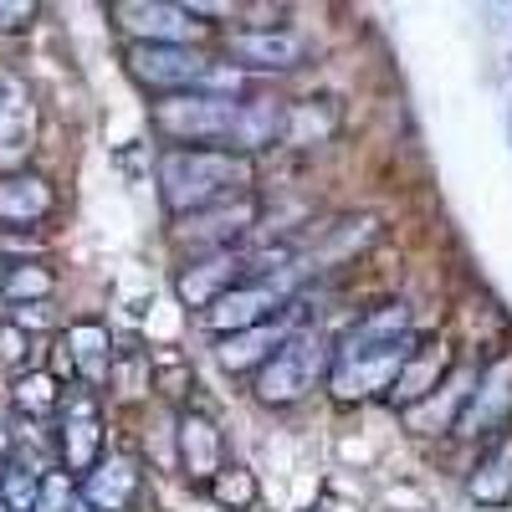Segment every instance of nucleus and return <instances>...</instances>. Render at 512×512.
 <instances>
[{
    "mask_svg": "<svg viewBox=\"0 0 512 512\" xmlns=\"http://www.w3.org/2000/svg\"><path fill=\"white\" fill-rule=\"evenodd\" d=\"M400 338H410V308L400 303H379L369 313H359L349 323V333L338 338L333 354H364V349H384V344H400Z\"/></svg>",
    "mask_w": 512,
    "mask_h": 512,
    "instance_id": "dca6fc26",
    "label": "nucleus"
},
{
    "mask_svg": "<svg viewBox=\"0 0 512 512\" xmlns=\"http://www.w3.org/2000/svg\"><path fill=\"white\" fill-rule=\"evenodd\" d=\"M62 349H67L72 369L82 374V384H88V390H93V384H108V369H113V333H108V323H98V318L67 323Z\"/></svg>",
    "mask_w": 512,
    "mask_h": 512,
    "instance_id": "ddd939ff",
    "label": "nucleus"
},
{
    "mask_svg": "<svg viewBox=\"0 0 512 512\" xmlns=\"http://www.w3.org/2000/svg\"><path fill=\"white\" fill-rule=\"evenodd\" d=\"M175 425H180V431H175V446H180V466H185V477H190L195 487H210V482H216V472L226 466L221 425L210 420L205 410H185Z\"/></svg>",
    "mask_w": 512,
    "mask_h": 512,
    "instance_id": "1a4fd4ad",
    "label": "nucleus"
},
{
    "mask_svg": "<svg viewBox=\"0 0 512 512\" xmlns=\"http://www.w3.org/2000/svg\"><path fill=\"white\" fill-rule=\"evenodd\" d=\"M52 185L31 175V169H21V175H0V226H36L52 216Z\"/></svg>",
    "mask_w": 512,
    "mask_h": 512,
    "instance_id": "f3484780",
    "label": "nucleus"
},
{
    "mask_svg": "<svg viewBox=\"0 0 512 512\" xmlns=\"http://www.w3.org/2000/svg\"><path fill=\"white\" fill-rule=\"evenodd\" d=\"M108 384H113V390H118L123 400H139V395H149V354H139V349H123V354H113Z\"/></svg>",
    "mask_w": 512,
    "mask_h": 512,
    "instance_id": "4be33fe9",
    "label": "nucleus"
},
{
    "mask_svg": "<svg viewBox=\"0 0 512 512\" xmlns=\"http://www.w3.org/2000/svg\"><path fill=\"white\" fill-rule=\"evenodd\" d=\"M52 287H57V277H52L47 262H11L6 267V292L0 297H6L11 308H21V303H47Z\"/></svg>",
    "mask_w": 512,
    "mask_h": 512,
    "instance_id": "6ab92c4d",
    "label": "nucleus"
},
{
    "mask_svg": "<svg viewBox=\"0 0 512 512\" xmlns=\"http://www.w3.org/2000/svg\"><path fill=\"white\" fill-rule=\"evenodd\" d=\"M62 431H57V456H62V472L67 477H88L93 466L103 461V420H98V395L88 384H77V390H62Z\"/></svg>",
    "mask_w": 512,
    "mask_h": 512,
    "instance_id": "39448f33",
    "label": "nucleus"
},
{
    "mask_svg": "<svg viewBox=\"0 0 512 512\" xmlns=\"http://www.w3.org/2000/svg\"><path fill=\"white\" fill-rule=\"evenodd\" d=\"M303 512H328V507H323V502H313V507H303Z\"/></svg>",
    "mask_w": 512,
    "mask_h": 512,
    "instance_id": "c756f323",
    "label": "nucleus"
},
{
    "mask_svg": "<svg viewBox=\"0 0 512 512\" xmlns=\"http://www.w3.org/2000/svg\"><path fill=\"white\" fill-rule=\"evenodd\" d=\"M6 267H11V262H6V256H0V292H6Z\"/></svg>",
    "mask_w": 512,
    "mask_h": 512,
    "instance_id": "cd10ccee",
    "label": "nucleus"
},
{
    "mask_svg": "<svg viewBox=\"0 0 512 512\" xmlns=\"http://www.w3.org/2000/svg\"><path fill=\"white\" fill-rule=\"evenodd\" d=\"M11 405H16L26 420H47V415H57V405H62V379H57L52 369H31V374H21V379L11 384Z\"/></svg>",
    "mask_w": 512,
    "mask_h": 512,
    "instance_id": "a211bd4d",
    "label": "nucleus"
},
{
    "mask_svg": "<svg viewBox=\"0 0 512 512\" xmlns=\"http://www.w3.org/2000/svg\"><path fill=\"white\" fill-rule=\"evenodd\" d=\"M328 364H333V349H328V338L318 333V328H292L287 338H282V349L251 374V390H256V400L262 405H297L318 379H328Z\"/></svg>",
    "mask_w": 512,
    "mask_h": 512,
    "instance_id": "f03ea898",
    "label": "nucleus"
},
{
    "mask_svg": "<svg viewBox=\"0 0 512 512\" xmlns=\"http://www.w3.org/2000/svg\"><path fill=\"white\" fill-rule=\"evenodd\" d=\"M113 21L128 31V41H149V47H190L205 31L190 6H164V0H118Z\"/></svg>",
    "mask_w": 512,
    "mask_h": 512,
    "instance_id": "6e6552de",
    "label": "nucleus"
},
{
    "mask_svg": "<svg viewBox=\"0 0 512 512\" xmlns=\"http://www.w3.org/2000/svg\"><path fill=\"white\" fill-rule=\"evenodd\" d=\"M256 180V164L226 149H169L159 159V200L175 221L246 195Z\"/></svg>",
    "mask_w": 512,
    "mask_h": 512,
    "instance_id": "f257e3e1",
    "label": "nucleus"
},
{
    "mask_svg": "<svg viewBox=\"0 0 512 512\" xmlns=\"http://www.w3.org/2000/svg\"><path fill=\"white\" fill-rule=\"evenodd\" d=\"M446 374H451V349L441 344V338H420V349L410 354V364L400 369L395 390H390V405H395V410L425 405V400H431L441 384H446Z\"/></svg>",
    "mask_w": 512,
    "mask_h": 512,
    "instance_id": "9b49d317",
    "label": "nucleus"
},
{
    "mask_svg": "<svg viewBox=\"0 0 512 512\" xmlns=\"http://www.w3.org/2000/svg\"><path fill=\"white\" fill-rule=\"evenodd\" d=\"M72 512H98V507H88V502H82V497H77V507H72Z\"/></svg>",
    "mask_w": 512,
    "mask_h": 512,
    "instance_id": "c85d7f7f",
    "label": "nucleus"
},
{
    "mask_svg": "<svg viewBox=\"0 0 512 512\" xmlns=\"http://www.w3.org/2000/svg\"><path fill=\"white\" fill-rule=\"evenodd\" d=\"M297 308H303V303H292L282 318H272V323H262V328H246V333L221 338L216 359H221L231 374H256V369H262V364L282 349V338H287L292 328H303V323H297Z\"/></svg>",
    "mask_w": 512,
    "mask_h": 512,
    "instance_id": "9d476101",
    "label": "nucleus"
},
{
    "mask_svg": "<svg viewBox=\"0 0 512 512\" xmlns=\"http://www.w3.org/2000/svg\"><path fill=\"white\" fill-rule=\"evenodd\" d=\"M256 210H262V200H256V195L246 190V195L221 200V205L200 210V216H185V221H190V236H195L205 251H226V246H231V236H241V231H251V226H256Z\"/></svg>",
    "mask_w": 512,
    "mask_h": 512,
    "instance_id": "4468645a",
    "label": "nucleus"
},
{
    "mask_svg": "<svg viewBox=\"0 0 512 512\" xmlns=\"http://www.w3.org/2000/svg\"><path fill=\"white\" fill-rule=\"evenodd\" d=\"M466 492H472L477 502H487V507H502V502H512V472H507L502 451H497V456H487V461L477 466V477L466 482Z\"/></svg>",
    "mask_w": 512,
    "mask_h": 512,
    "instance_id": "412c9836",
    "label": "nucleus"
},
{
    "mask_svg": "<svg viewBox=\"0 0 512 512\" xmlns=\"http://www.w3.org/2000/svg\"><path fill=\"white\" fill-rule=\"evenodd\" d=\"M251 277H256L251 251L226 246V251H205V256H195V262H185L180 277H175V292H180L185 308H200L205 313V308H216L231 287H241Z\"/></svg>",
    "mask_w": 512,
    "mask_h": 512,
    "instance_id": "423d86ee",
    "label": "nucleus"
},
{
    "mask_svg": "<svg viewBox=\"0 0 512 512\" xmlns=\"http://www.w3.org/2000/svg\"><path fill=\"white\" fill-rule=\"evenodd\" d=\"M420 349V338H400L384 349H364V354H333L328 364V390L338 405H364V400H390L400 369L410 364V354Z\"/></svg>",
    "mask_w": 512,
    "mask_h": 512,
    "instance_id": "20e7f679",
    "label": "nucleus"
},
{
    "mask_svg": "<svg viewBox=\"0 0 512 512\" xmlns=\"http://www.w3.org/2000/svg\"><path fill=\"white\" fill-rule=\"evenodd\" d=\"M0 512H11V507H6V502H0Z\"/></svg>",
    "mask_w": 512,
    "mask_h": 512,
    "instance_id": "7c9ffc66",
    "label": "nucleus"
},
{
    "mask_svg": "<svg viewBox=\"0 0 512 512\" xmlns=\"http://www.w3.org/2000/svg\"><path fill=\"white\" fill-rule=\"evenodd\" d=\"M210 497H216L221 507H231V512H246V507H256V497H262V487H256V477L246 472V466H221L216 472V482L205 487Z\"/></svg>",
    "mask_w": 512,
    "mask_h": 512,
    "instance_id": "aec40b11",
    "label": "nucleus"
},
{
    "mask_svg": "<svg viewBox=\"0 0 512 512\" xmlns=\"http://www.w3.org/2000/svg\"><path fill=\"white\" fill-rule=\"evenodd\" d=\"M36 497H41V477L26 472V466H0V502L11 512H36Z\"/></svg>",
    "mask_w": 512,
    "mask_h": 512,
    "instance_id": "5701e85b",
    "label": "nucleus"
},
{
    "mask_svg": "<svg viewBox=\"0 0 512 512\" xmlns=\"http://www.w3.org/2000/svg\"><path fill=\"white\" fill-rule=\"evenodd\" d=\"M72 507H77V477H67V472H47V477H41L36 512H72Z\"/></svg>",
    "mask_w": 512,
    "mask_h": 512,
    "instance_id": "b1692460",
    "label": "nucleus"
},
{
    "mask_svg": "<svg viewBox=\"0 0 512 512\" xmlns=\"http://www.w3.org/2000/svg\"><path fill=\"white\" fill-rule=\"evenodd\" d=\"M36 21L31 0H0V31H26Z\"/></svg>",
    "mask_w": 512,
    "mask_h": 512,
    "instance_id": "bb28decb",
    "label": "nucleus"
},
{
    "mask_svg": "<svg viewBox=\"0 0 512 512\" xmlns=\"http://www.w3.org/2000/svg\"><path fill=\"white\" fill-rule=\"evenodd\" d=\"M6 323L31 333V328H52V313H47V303H21V308H6Z\"/></svg>",
    "mask_w": 512,
    "mask_h": 512,
    "instance_id": "393cba45",
    "label": "nucleus"
},
{
    "mask_svg": "<svg viewBox=\"0 0 512 512\" xmlns=\"http://www.w3.org/2000/svg\"><path fill=\"white\" fill-rule=\"evenodd\" d=\"M26 344H31V338L16 323H0V359H6V364H26V354H31Z\"/></svg>",
    "mask_w": 512,
    "mask_h": 512,
    "instance_id": "a878e982",
    "label": "nucleus"
},
{
    "mask_svg": "<svg viewBox=\"0 0 512 512\" xmlns=\"http://www.w3.org/2000/svg\"><path fill=\"white\" fill-rule=\"evenodd\" d=\"M77 497L88 507H98V512H123L128 502L139 497V466L128 456H108L77 482Z\"/></svg>",
    "mask_w": 512,
    "mask_h": 512,
    "instance_id": "2eb2a0df",
    "label": "nucleus"
},
{
    "mask_svg": "<svg viewBox=\"0 0 512 512\" xmlns=\"http://www.w3.org/2000/svg\"><path fill=\"white\" fill-rule=\"evenodd\" d=\"M226 57L236 72H292L308 62V36L292 26H241L226 36Z\"/></svg>",
    "mask_w": 512,
    "mask_h": 512,
    "instance_id": "0eeeda50",
    "label": "nucleus"
},
{
    "mask_svg": "<svg viewBox=\"0 0 512 512\" xmlns=\"http://www.w3.org/2000/svg\"><path fill=\"white\" fill-rule=\"evenodd\" d=\"M241 98H216V93H164L149 103L154 134H164L180 149H226L231 123H236Z\"/></svg>",
    "mask_w": 512,
    "mask_h": 512,
    "instance_id": "7ed1b4c3",
    "label": "nucleus"
},
{
    "mask_svg": "<svg viewBox=\"0 0 512 512\" xmlns=\"http://www.w3.org/2000/svg\"><path fill=\"white\" fill-rule=\"evenodd\" d=\"M287 103H267V98H241L236 108V123H231V139H226V154H241L251 159L256 149H272V144H287Z\"/></svg>",
    "mask_w": 512,
    "mask_h": 512,
    "instance_id": "f8f14e48",
    "label": "nucleus"
}]
</instances>
